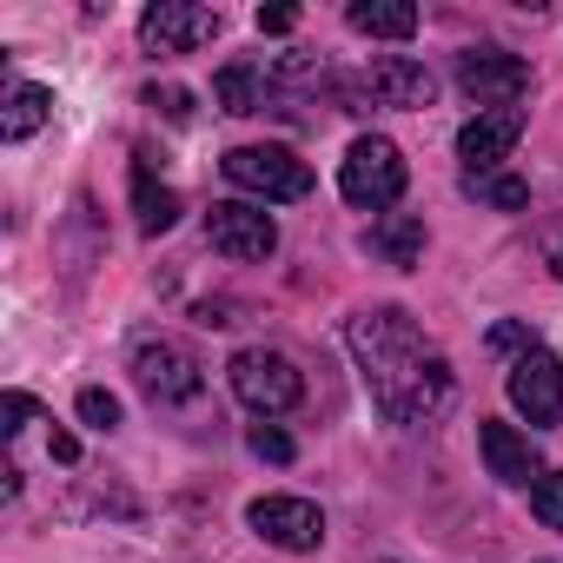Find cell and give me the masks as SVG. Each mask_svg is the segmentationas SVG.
<instances>
[{"mask_svg": "<svg viewBox=\"0 0 563 563\" xmlns=\"http://www.w3.org/2000/svg\"><path fill=\"white\" fill-rule=\"evenodd\" d=\"M345 339H352V358H358V372L372 385V405L391 424H431V418L451 411V398H457L451 358L438 345H424L411 312H398V306L358 312Z\"/></svg>", "mask_w": 563, "mask_h": 563, "instance_id": "obj_1", "label": "cell"}, {"mask_svg": "<svg viewBox=\"0 0 563 563\" xmlns=\"http://www.w3.org/2000/svg\"><path fill=\"white\" fill-rule=\"evenodd\" d=\"M212 107H225V113H258V107H265V100H258V74H252V67H219Z\"/></svg>", "mask_w": 563, "mask_h": 563, "instance_id": "obj_19", "label": "cell"}, {"mask_svg": "<svg viewBox=\"0 0 563 563\" xmlns=\"http://www.w3.org/2000/svg\"><path fill=\"white\" fill-rule=\"evenodd\" d=\"M530 510H537V523L563 530V471H543V477L530 484Z\"/></svg>", "mask_w": 563, "mask_h": 563, "instance_id": "obj_20", "label": "cell"}, {"mask_svg": "<svg viewBox=\"0 0 563 563\" xmlns=\"http://www.w3.org/2000/svg\"><path fill=\"white\" fill-rule=\"evenodd\" d=\"M352 100H372V107H405V113H418V107H431V100H438V80H431V67H424V60L385 54V60H372V67L352 80Z\"/></svg>", "mask_w": 563, "mask_h": 563, "instance_id": "obj_10", "label": "cell"}, {"mask_svg": "<svg viewBox=\"0 0 563 563\" xmlns=\"http://www.w3.org/2000/svg\"><path fill=\"white\" fill-rule=\"evenodd\" d=\"M477 451H484V464H490L497 484H537V477H543V464H537V451H530V438H523L517 424L484 418V424H477Z\"/></svg>", "mask_w": 563, "mask_h": 563, "instance_id": "obj_13", "label": "cell"}, {"mask_svg": "<svg viewBox=\"0 0 563 563\" xmlns=\"http://www.w3.org/2000/svg\"><path fill=\"white\" fill-rule=\"evenodd\" d=\"M47 120H54V93H47V87H34V80H21V87L8 93V113H0V140L21 146V140H34Z\"/></svg>", "mask_w": 563, "mask_h": 563, "instance_id": "obj_16", "label": "cell"}, {"mask_svg": "<svg viewBox=\"0 0 563 563\" xmlns=\"http://www.w3.org/2000/svg\"><path fill=\"white\" fill-rule=\"evenodd\" d=\"M140 41L153 54H192V47L219 41V14L212 8H192V0H159V8L140 14Z\"/></svg>", "mask_w": 563, "mask_h": 563, "instance_id": "obj_11", "label": "cell"}, {"mask_svg": "<svg viewBox=\"0 0 563 563\" xmlns=\"http://www.w3.org/2000/svg\"><path fill=\"white\" fill-rule=\"evenodd\" d=\"M219 166L239 192H258V199H306L312 192V166L292 146H232Z\"/></svg>", "mask_w": 563, "mask_h": 563, "instance_id": "obj_3", "label": "cell"}, {"mask_svg": "<svg viewBox=\"0 0 563 563\" xmlns=\"http://www.w3.org/2000/svg\"><path fill=\"white\" fill-rule=\"evenodd\" d=\"M457 87H464V100H477V113H510L530 93V67L504 47H471V54H457Z\"/></svg>", "mask_w": 563, "mask_h": 563, "instance_id": "obj_6", "label": "cell"}, {"mask_svg": "<svg viewBox=\"0 0 563 563\" xmlns=\"http://www.w3.org/2000/svg\"><path fill=\"white\" fill-rule=\"evenodd\" d=\"M206 239H212V252H225V258H239V265H258V258L278 252L272 212H265V206H245V199L212 206V212H206Z\"/></svg>", "mask_w": 563, "mask_h": 563, "instance_id": "obj_8", "label": "cell"}, {"mask_svg": "<svg viewBox=\"0 0 563 563\" xmlns=\"http://www.w3.org/2000/svg\"><path fill=\"white\" fill-rule=\"evenodd\" d=\"M517 140H523V107H510V113H477V120L457 126V159H464L471 173H497Z\"/></svg>", "mask_w": 563, "mask_h": 563, "instance_id": "obj_12", "label": "cell"}, {"mask_svg": "<svg viewBox=\"0 0 563 563\" xmlns=\"http://www.w3.org/2000/svg\"><path fill=\"white\" fill-rule=\"evenodd\" d=\"M299 27V8H258V34H292Z\"/></svg>", "mask_w": 563, "mask_h": 563, "instance_id": "obj_24", "label": "cell"}, {"mask_svg": "<svg viewBox=\"0 0 563 563\" xmlns=\"http://www.w3.org/2000/svg\"><path fill=\"white\" fill-rule=\"evenodd\" d=\"M133 212H140V232L159 239V232H173V219H179V192L159 186V179L140 166V173H133Z\"/></svg>", "mask_w": 563, "mask_h": 563, "instance_id": "obj_17", "label": "cell"}, {"mask_svg": "<svg viewBox=\"0 0 563 563\" xmlns=\"http://www.w3.org/2000/svg\"><path fill=\"white\" fill-rule=\"evenodd\" d=\"M464 192H477V199L497 206V212H523V206H530V186H523L517 173H464Z\"/></svg>", "mask_w": 563, "mask_h": 563, "instance_id": "obj_18", "label": "cell"}, {"mask_svg": "<svg viewBox=\"0 0 563 563\" xmlns=\"http://www.w3.org/2000/svg\"><path fill=\"white\" fill-rule=\"evenodd\" d=\"M245 444H252V457H265V464H292V457H299V444L278 431V424H252Z\"/></svg>", "mask_w": 563, "mask_h": 563, "instance_id": "obj_21", "label": "cell"}, {"mask_svg": "<svg viewBox=\"0 0 563 563\" xmlns=\"http://www.w3.org/2000/svg\"><path fill=\"white\" fill-rule=\"evenodd\" d=\"M146 107L166 113V120H179V126L192 120V93H186V87H146Z\"/></svg>", "mask_w": 563, "mask_h": 563, "instance_id": "obj_23", "label": "cell"}, {"mask_svg": "<svg viewBox=\"0 0 563 563\" xmlns=\"http://www.w3.org/2000/svg\"><path fill=\"white\" fill-rule=\"evenodd\" d=\"M345 21L358 34H372V41H411L418 34V8H411V0H352Z\"/></svg>", "mask_w": 563, "mask_h": 563, "instance_id": "obj_14", "label": "cell"}, {"mask_svg": "<svg viewBox=\"0 0 563 563\" xmlns=\"http://www.w3.org/2000/svg\"><path fill=\"white\" fill-rule=\"evenodd\" d=\"M543 258H550V272L563 278V225H550V232H543Z\"/></svg>", "mask_w": 563, "mask_h": 563, "instance_id": "obj_27", "label": "cell"}, {"mask_svg": "<svg viewBox=\"0 0 563 563\" xmlns=\"http://www.w3.org/2000/svg\"><path fill=\"white\" fill-rule=\"evenodd\" d=\"M80 418H87L93 431H113V424H120V398L93 385V391H80Z\"/></svg>", "mask_w": 563, "mask_h": 563, "instance_id": "obj_22", "label": "cell"}, {"mask_svg": "<svg viewBox=\"0 0 563 563\" xmlns=\"http://www.w3.org/2000/svg\"><path fill=\"white\" fill-rule=\"evenodd\" d=\"M504 391H510L517 418H530V431L556 424V418H563V358H556V352H543V345H530V352L510 365Z\"/></svg>", "mask_w": 563, "mask_h": 563, "instance_id": "obj_7", "label": "cell"}, {"mask_svg": "<svg viewBox=\"0 0 563 563\" xmlns=\"http://www.w3.org/2000/svg\"><path fill=\"white\" fill-rule=\"evenodd\" d=\"M133 385L153 398V405H192L206 391V365L179 345V339H146L133 352Z\"/></svg>", "mask_w": 563, "mask_h": 563, "instance_id": "obj_5", "label": "cell"}, {"mask_svg": "<svg viewBox=\"0 0 563 563\" xmlns=\"http://www.w3.org/2000/svg\"><path fill=\"white\" fill-rule=\"evenodd\" d=\"M47 451H54V464H74L80 457V438L74 431H47Z\"/></svg>", "mask_w": 563, "mask_h": 563, "instance_id": "obj_26", "label": "cell"}, {"mask_svg": "<svg viewBox=\"0 0 563 563\" xmlns=\"http://www.w3.org/2000/svg\"><path fill=\"white\" fill-rule=\"evenodd\" d=\"M225 372H232V391H239V405H252L258 418H278V411H292V405L306 398V378H299V365H292V358H278V352H265V345L239 352Z\"/></svg>", "mask_w": 563, "mask_h": 563, "instance_id": "obj_4", "label": "cell"}, {"mask_svg": "<svg viewBox=\"0 0 563 563\" xmlns=\"http://www.w3.org/2000/svg\"><path fill=\"white\" fill-rule=\"evenodd\" d=\"M490 352H530V332L523 325H490Z\"/></svg>", "mask_w": 563, "mask_h": 563, "instance_id": "obj_25", "label": "cell"}, {"mask_svg": "<svg viewBox=\"0 0 563 563\" xmlns=\"http://www.w3.org/2000/svg\"><path fill=\"white\" fill-rule=\"evenodd\" d=\"M339 192L358 206V212H391L405 199V153L385 140V133H365L345 146L339 159Z\"/></svg>", "mask_w": 563, "mask_h": 563, "instance_id": "obj_2", "label": "cell"}, {"mask_svg": "<svg viewBox=\"0 0 563 563\" xmlns=\"http://www.w3.org/2000/svg\"><path fill=\"white\" fill-rule=\"evenodd\" d=\"M365 252H378L385 265H418V252H424V219H411V212H385V219L365 232Z\"/></svg>", "mask_w": 563, "mask_h": 563, "instance_id": "obj_15", "label": "cell"}, {"mask_svg": "<svg viewBox=\"0 0 563 563\" xmlns=\"http://www.w3.org/2000/svg\"><path fill=\"white\" fill-rule=\"evenodd\" d=\"M245 523H252L272 550H292V556H306V550L325 543V510H319L312 497H258V504L245 510Z\"/></svg>", "mask_w": 563, "mask_h": 563, "instance_id": "obj_9", "label": "cell"}]
</instances>
